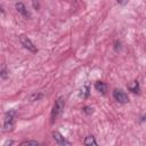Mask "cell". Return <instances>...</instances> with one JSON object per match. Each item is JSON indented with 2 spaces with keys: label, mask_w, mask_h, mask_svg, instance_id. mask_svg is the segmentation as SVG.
<instances>
[{
  "label": "cell",
  "mask_w": 146,
  "mask_h": 146,
  "mask_svg": "<svg viewBox=\"0 0 146 146\" xmlns=\"http://www.w3.org/2000/svg\"><path fill=\"white\" fill-rule=\"evenodd\" d=\"M64 106H65V100H64L63 97H59L55 102V104L52 106V110H51V122H54L62 114V112L64 110Z\"/></svg>",
  "instance_id": "obj_1"
},
{
  "label": "cell",
  "mask_w": 146,
  "mask_h": 146,
  "mask_svg": "<svg viewBox=\"0 0 146 146\" xmlns=\"http://www.w3.org/2000/svg\"><path fill=\"white\" fill-rule=\"evenodd\" d=\"M16 115H17V113H16L15 110H9L8 112H6L5 119H3V128L6 130H9V129H11L14 127Z\"/></svg>",
  "instance_id": "obj_2"
},
{
  "label": "cell",
  "mask_w": 146,
  "mask_h": 146,
  "mask_svg": "<svg viewBox=\"0 0 146 146\" xmlns=\"http://www.w3.org/2000/svg\"><path fill=\"white\" fill-rule=\"evenodd\" d=\"M113 97L114 99L120 103V104H125L129 102V97L128 95L122 90V89H114L113 90Z\"/></svg>",
  "instance_id": "obj_3"
},
{
  "label": "cell",
  "mask_w": 146,
  "mask_h": 146,
  "mask_svg": "<svg viewBox=\"0 0 146 146\" xmlns=\"http://www.w3.org/2000/svg\"><path fill=\"white\" fill-rule=\"evenodd\" d=\"M19 41H21L22 46H23L24 48H26L27 50H30V51H32V52H36V51H38V49H36V47L34 46V43H33L26 35H21V36H19Z\"/></svg>",
  "instance_id": "obj_4"
},
{
  "label": "cell",
  "mask_w": 146,
  "mask_h": 146,
  "mask_svg": "<svg viewBox=\"0 0 146 146\" xmlns=\"http://www.w3.org/2000/svg\"><path fill=\"white\" fill-rule=\"evenodd\" d=\"M52 139L55 140V143L56 144H58V145H71V141H68V140H66L58 131H55V132H52Z\"/></svg>",
  "instance_id": "obj_5"
},
{
  "label": "cell",
  "mask_w": 146,
  "mask_h": 146,
  "mask_svg": "<svg viewBox=\"0 0 146 146\" xmlns=\"http://www.w3.org/2000/svg\"><path fill=\"white\" fill-rule=\"evenodd\" d=\"M16 9H17V11H18L21 15H23L24 17H27V18L31 17V13L26 9V7L24 6V3H22V2H17V3H16Z\"/></svg>",
  "instance_id": "obj_6"
},
{
  "label": "cell",
  "mask_w": 146,
  "mask_h": 146,
  "mask_svg": "<svg viewBox=\"0 0 146 146\" xmlns=\"http://www.w3.org/2000/svg\"><path fill=\"white\" fill-rule=\"evenodd\" d=\"M95 89H96L97 91L102 92L103 95H105L106 91H107V84H106L105 82H103V81H97V82L95 83Z\"/></svg>",
  "instance_id": "obj_7"
},
{
  "label": "cell",
  "mask_w": 146,
  "mask_h": 146,
  "mask_svg": "<svg viewBox=\"0 0 146 146\" xmlns=\"http://www.w3.org/2000/svg\"><path fill=\"white\" fill-rule=\"evenodd\" d=\"M128 89L130 91H132L133 94H138L139 92V83H138V81H133L131 84H128Z\"/></svg>",
  "instance_id": "obj_8"
},
{
  "label": "cell",
  "mask_w": 146,
  "mask_h": 146,
  "mask_svg": "<svg viewBox=\"0 0 146 146\" xmlns=\"http://www.w3.org/2000/svg\"><path fill=\"white\" fill-rule=\"evenodd\" d=\"M83 144H84V145H97V141H96L95 137H94L92 135H90V136H87V137L84 138Z\"/></svg>",
  "instance_id": "obj_9"
},
{
  "label": "cell",
  "mask_w": 146,
  "mask_h": 146,
  "mask_svg": "<svg viewBox=\"0 0 146 146\" xmlns=\"http://www.w3.org/2000/svg\"><path fill=\"white\" fill-rule=\"evenodd\" d=\"M89 91H90L89 87H88V86H84V87L81 89V96H82L83 98H88V96H89Z\"/></svg>",
  "instance_id": "obj_10"
},
{
  "label": "cell",
  "mask_w": 146,
  "mask_h": 146,
  "mask_svg": "<svg viewBox=\"0 0 146 146\" xmlns=\"http://www.w3.org/2000/svg\"><path fill=\"white\" fill-rule=\"evenodd\" d=\"M42 97H43L42 94H33V95L30 96V100H32V102H34V100H39V99H41Z\"/></svg>",
  "instance_id": "obj_11"
},
{
  "label": "cell",
  "mask_w": 146,
  "mask_h": 146,
  "mask_svg": "<svg viewBox=\"0 0 146 146\" xmlns=\"http://www.w3.org/2000/svg\"><path fill=\"white\" fill-rule=\"evenodd\" d=\"M21 145L22 146H25V145H39V143L36 141V140H25V141H23V143H21Z\"/></svg>",
  "instance_id": "obj_12"
},
{
  "label": "cell",
  "mask_w": 146,
  "mask_h": 146,
  "mask_svg": "<svg viewBox=\"0 0 146 146\" xmlns=\"http://www.w3.org/2000/svg\"><path fill=\"white\" fill-rule=\"evenodd\" d=\"M82 110H83V112H84L86 114H92V113H94V108L90 107V106H84Z\"/></svg>",
  "instance_id": "obj_13"
},
{
  "label": "cell",
  "mask_w": 146,
  "mask_h": 146,
  "mask_svg": "<svg viewBox=\"0 0 146 146\" xmlns=\"http://www.w3.org/2000/svg\"><path fill=\"white\" fill-rule=\"evenodd\" d=\"M0 75H1V78H2V79H7L8 74H7V71H6V67H5V66L2 67V70H1V73H0Z\"/></svg>",
  "instance_id": "obj_14"
},
{
  "label": "cell",
  "mask_w": 146,
  "mask_h": 146,
  "mask_svg": "<svg viewBox=\"0 0 146 146\" xmlns=\"http://www.w3.org/2000/svg\"><path fill=\"white\" fill-rule=\"evenodd\" d=\"M15 144V141L14 140H7L5 144H3V146H8V145H14Z\"/></svg>",
  "instance_id": "obj_15"
},
{
  "label": "cell",
  "mask_w": 146,
  "mask_h": 146,
  "mask_svg": "<svg viewBox=\"0 0 146 146\" xmlns=\"http://www.w3.org/2000/svg\"><path fill=\"white\" fill-rule=\"evenodd\" d=\"M116 1H117L120 5H124V3H127L129 0H116Z\"/></svg>",
  "instance_id": "obj_16"
},
{
  "label": "cell",
  "mask_w": 146,
  "mask_h": 146,
  "mask_svg": "<svg viewBox=\"0 0 146 146\" xmlns=\"http://www.w3.org/2000/svg\"><path fill=\"white\" fill-rule=\"evenodd\" d=\"M140 122H144V121H146V114L145 115H143L141 117H140V120H139Z\"/></svg>",
  "instance_id": "obj_17"
}]
</instances>
